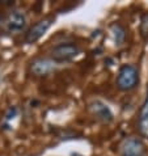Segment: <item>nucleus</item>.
<instances>
[{
  "label": "nucleus",
  "instance_id": "1",
  "mask_svg": "<svg viewBox=\"0 0 148 156\" xmlns=\"http://www.w3.org/2000/svg\"><path fill=\"white\" fill-rule=\"evenodd\" d=\"M117 88L123 92H129L138 87L139 84V71L132 64H125L119 68L117 76Z\"/></svg>",
  "mask_w": 148,
  "mask_h": 156
},
{
  "label": "nucleus",
  "instance_id": "4",
  "mask_svg": "<svg viewBox=\"0 0 148 156\" xmlns=\"http://www.w3.org/2000/svg\"><path fill=\"white\" fill-rule=\"evenodd\" d=\"M119 154L121 156H146L147 148L140 138L129 136L121 143Z\"/></svg>",
  "mask_w": 148,
  "mask_h": 156
},
{
  "label": "nucleus",
  "instance_id": "5",
  "mask_svg": "<svg viewBox=\"0 0 148 156\" xmlns=\"http://www.w3.org/2000/svg\"><path fill=\"white\" fill-rule=\"evenodd\" d=\"M55 17H45L40 21H37L33 27L28 29V32L25 33V42L26 43H34L40 40L41 37L45 36V33L51 28V25L54 24Z\"/></svg>",
  "mask_w": 148,
  "mask_h": 156
},
{
  "label": "nucleus",
  "instance_id": "10",
  "mask_svg": "<svg viewBox=\"0 0 148 156\" xmlns=\"http://www.w3.org/2000/svg\"><path fill=\"white\" fill-rule=\"evenodd\" d=\"M139 32L144 41H148V12L144 13L140 19V25H139Z\"/></svg>",
  "mask_w": 148,
  "mask_h": 156
},
{
  "label": "nucleus",
  "instance_id": "8",
  "mask_svg": "<svg viewBox=\"0 0 148 156\" xmlns=\"http://www.w3.org/2000/svg\"><path fill=\"white\" fill-rule=\"evenodd\" d=\"M138 129L139 133L142 134L144 138H148V93H147V98L144 104L140 108L138 115Z\"/></svg>",
  "mask_w": 148,
  "mask_h": 156
},
{
  "label": "nucleus",
  "instance_id": "7",
  "mask_svg": "<svg viewBox=\"0 0 148 156\" xmlns=\"http://www.w3.org/2000/svg\"><path fill=\"white\" fill-rule=\"evenodd\" d=\"M54 68H55V62L54 60H50V59H46V58L34 59L29 66L30 72H32L34 76H38V77L49 75L50 72L54 71Z\"/></svg>",
  "mask_w": 148,
  "mask_h": 156
},
{
  "label": "nucleus",
  "instance_id": "3",
  "mask_svg": "<svg viewBox=\"0 0 148 156\" xmlns=\"http://www.w3.org/2000/svg\"><path fill=\"white\" fill-rule=\"evenodd\" d=\"M26 16L24 12L19 9H13L8 12L2 19V27L7 33L11 34H19L23 33L26 28Z\"/></svg>",
  "mask_w": 148,
  "mask_h": 156
},
{
  "label": "nucleus",
  "instance_id": "2",
  "mask_svg": "<svg viewBox=\"0 0 148 156\" xmlns=\"http://www.w3.org/2000/svg\"><path fill=\"white\" fill-rule=\"evenodd\" d=\"M80 53L81 49L77 43L64 42V43H59V45H56L51 49L50 57L51 60H54L55 63H64L75 59Z\"/></svg>",
  "mask_w": 148,
  "mask_h": 156
},
{
  "label": "nucleus",
  "instance_id": "6",
  "mask_svg": "<svg viewBox=\"0 0 148 156\" xmlns=\"http://www.w3.org/2000/svg\"><path fill=\"white\" fill-rule=\"evenodd\" d=\"M89 109L92 112L93 117L101 123H110L113 121V113L105 102L100 101V100H94L89 104Z\"/></svg>",
  "mask_w": 148,
  "mask_h": 156
},
{
  "label": "nucleus",
  "instance_id": "9",
  "mask_svg": "<svg viewBox=\"0 0 148 156\" xmlns=\"http://www.w3.org/2000/svg\"><path fill=\"white\" fill-rule=\"evenodd\" d=\"M111 30H113V36H114V41L117 45H122L126 41V30L125 28L119 24H113L111 25Z\"/></svg>",
  "mask_w": 148,
  "mask_h": 156
}]
</instances>
